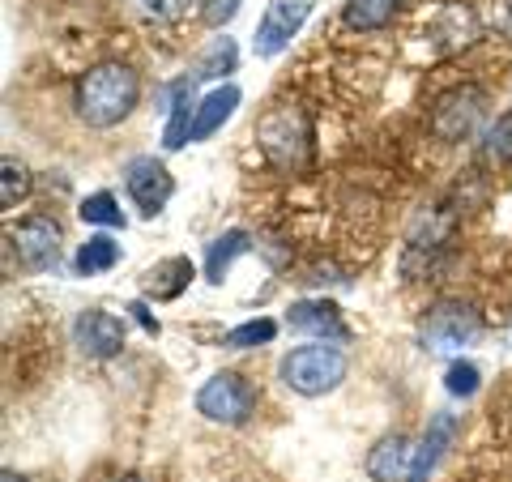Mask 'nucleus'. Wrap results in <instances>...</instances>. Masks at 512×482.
<instances>
[{
    "label": "nucleus",
    "mask_w": 512,
    "mask_h": 482,
    "mask_svg": "<svg viewBox=\"0 0 512 482\" xmlns=\"http://www.w3.org/2000/svg\"><path fill=\"white\" fill-rule=\"evenodd\" d=\"M453 436H457V419L453 414H431V423H427V431H423V440H419V448H414V470H410V482H427L431 478V470L440 465V457H444V448L453 444Z\"/></svg>",
    "instance_id": "nucleus-13"
},
{
    "label": "nucleus",
    "mask_w": 512,
    "mask_h": 482,
    "mask_svg": "<svg viewBox=\"0 0 512 482\" xmlns=\"http://www.w3.org/2000/svg\"><path fill=\"white\" fill-rule=\"evenodd\" d=\"M274 337H278V320L256 316V320H244V325H235V329L227 333V346H231V350H248V346L274 342Z\"/></svg>",
    "instance_id": "nucleus-23"
},
{
    "label": "nucleus",
    "mask_w": 512,
    "mask_h": 482,
    "mask_svg": "<svg viewBox=\"0 0 512 482\" xmlns=\"http://www.w3.org/2000/svg\"><path fill=\"white\" fill-rule=\"evenodd\" d=\"M141 99V77L120 60H107L77 82V116L90 128H116L133 116Z\"/></svg>",
    "instance_id": "nucleus-1"
},
{
    "label": "nucleus",
    "mask_w": 512,
    "mask_h": 482,
    "mask_svg": "<svg viewBox=\"0 0 512 482\" xmlns=\"http://www.w3.org/2000/svg\"><path fill=\"white\" fill-rule=\"evenodd\" d=\"M397 9H402V0H346L342 18L350 30H384L397 18Z\"/></svg>",
    "instance_id": "nucleus-19"
},
{
    "label": "nucleus",
    "mask_w": 512,
    "mask_h": 482,
    "mask_svg": "<svg viewBox=\"0 0 512 482\" xmlns=\"http://www.w3.org/2000/svg\"><path fill=\"white\" fill-rule=\"evenodd\" d=\"M197 5H201V22L205 26H227L244 0H197Z\"/></svg>",
    "instance_id": "nucleus-28"
},
{
    "label": "nucleus",
    "mask_w": 512,
    "mask_h": 482,
    "mask_svg": "<svg viewBox=\"0 0 512 482\" xmlns=\"http://www.w3.org/2000/svg\"><path fill=\"white\" fill-rule=\"evenodd\" d=\"M478 35V18L470 5H444L436 26H431V39H436V52H457V47L474 43Z\"/></svg>",
    "instance_id": "nucleus-14"
},
{
    "label": "nucleus",
    "mask_w": 512,
    "mask_h": 482,
    "mask_svg": "<svg viewBox=\"0 0 512 482\" xmlns=\"http://www.w3.org/2000/svg\"><path fill=\"white\" fill-rule=\"evenodd\" d=\"M26 192H30V171L18 163V158H5V163H0V205L13 210Z\"/></svg>",
    "instance_id": "nucleus-24"
},
{
    "label": "nucleus",
    "mask_w": 512,
    "mask_h": 482,
    "mask_svg": "<svg viewBox=\"0 0 512 482\" xmlns=\"http://www.w3.org/2000/svg\"><path fill=\"white\" fill-rule=\"evenodd\" d=\"M478 384H483V372H478L474 363H466V359H457L453 367H448V376H444V389L453 397H474Z\"/></svg>",
    "instance_id": "nucleus-25"
},
{
    "label": "nucleus",
    "mask_w": 512,
    "mask_h": 482,
    "mask_svg": "<svg viewBox=\"0 0 512 482\" xmlns=\"http://www.w3.org/2000/svg\"><path fill=\"white\" fill-rule=\"evenodd\" d=\"M197 410L205 414L210 423H222V427H239L252 419L256 410V389L239 376V372H218L201 384L197 393Z\"/></svg>",
    "instance_id": "nucleus-5"
},
{
    "label": "nucleus",
    "mask_w": 512,
    "mask_h": 482,
    "mask_svg": "<svg viewBox=\"0 0 512 482\" xmlns=\"http://www.w3.org/2000/svg\"><path fill=\"white\" fill-rule=\"evenodd\" d=\"M9 244L18 252V261L35 273L52 269L60 261V227L52 218H26L18 231H9Z\"/></svg>",
    "instance_id": "nucleus-10"
},
{
    "label": "nucleus",
    "mask_w": 512,
    "mask_h": 482,
    "mask_svg": "<svg viewBox=\"0 0 512 482\" xmlns=\"http://www.w3.org/2000/svg\"><path fill=\"white\" fill-rule=\"evenodd\" d=\"M286 325H291L295 333L320 337V342H346V337H350L338 303H329V299H299V303H291Z\"/></svg>",
    "instance_id": "nucleus-11"
},
{
    "label": "nucleus",
    "mask_w": 512,
    "mask_h": 482,
    "mask_svg": "<svg viewBox=\"0 0 512 482\" xmlns=\"http://www.w3.org/2000/svg\"><path fill=\"white\" fill-rule=\"evenodd\" d=\"M171 94H175V103H171V120H167V137H163V146H167V150H184L188 141H192V124H197L192 82H180Z\"/></svg>",
    "instance_id": "nucleus-17"
},
{
    "label": "nucleus",
    "mask_w": 512,
    "mask_h": 482,
    "mask_svg": "<svg viewBox=\"0 0 512 482\" xmlns=\"http://www.w3.org/2000/svg\"><path fill=\"white\" fill-rule=\"evenodd\" d=\"M73 346L86 359H111L124 350V325L103 308H86L73 320Z\"/></svg>",
    "instance_id": "nucleus-9"
},
{
    "label": "nucleus",
    "mask_w": 512,
    "mask_h": 482,
    "mask_svg": "<svg viewBox=\"0 0 512 482\" xmlns=\"http://www.w3.org/2000/svg\"><path fill=\"white\" fill-rule=\"evenodd\" d=\"M0 482H26L22 474H13V470H5V474H0Z\"/></svg>",
    "instance_id": "nucleus-31"
},
{
    "label": "nucleus",
    "mask_w": 512,
    "mask_h": 482,
    "mask_svg": "<svg viewBox=\"0 0 512 482\" xmlns=\"http://www.w3.org/2000/svg\"><path fill=\"white\" fill-rule=\"evenodd\" d=\"M414 470V448L406 436H384L367 453V478L372 482H410Z\"/></svg>",
    "instance_id": "nucleus-12"
},
{
    "label": "nucleus",
    "mask_w": 512,
    "mask_h": 482,
    "mask_svg": "<svg viewBox=\"0 0 512 482\" xmlns=\"http://www.w3.org/2000/svg\"><path fill=\"white\" fill-rule=\"evenodd\" d=\"M483 107H487V94L478 86H457L436 99V111H431V133L440 141H466L478 120H483Z\"/></svg>",
    "instance_id": "nucleus-6"
},
{
    "label": "nucleus",
    "mask_w": 512,
    "mask_h": 482,
    "mask_svg": "<svg viewBox=\"0 0 512 482\" xmlns=\"http://www.w3.org/2000/svg\"><path fill=\"white\" fill-rule=\"evenodd\" d=\"M128 312H133V316H137V325H141V329H146L150 337H158V320L150 316V308H146V303H133V308H128Z\"/></svg>",
    "instance_id": "nucleus-30"
},
{
    "label": "nucleus",
    "mask_w": 512,
    "mask_h": 482,
    "mask_svg": "<svg viewBox=\"0 0 512 482\" xmlns=\"http://www.w3.org/2000/svg\"><path fill=\"white\" fill-rule=\"evenodd\" d=\"M495 30H500L504 39H512V0H495Z\"/></svg>",
    "instance_id": "nucleus-29"
},
{
    "label": "nucleus",
    "mask_w": 512,
    "mask_h": 482,
    "mask_svg": "<svg viewBox=\"0 0 512 482\" xmlns=\"http://www.w3.org/2000/svg\"><path fill=\"white\" fill-rule=\"evenodd\" d=\"M137 5L154 22H180L184 13H188V0H137Z\"/></svg>",
    "instance_id": "nucleus-27"
},
{
    "label": "nucleus",
    "mask_w": 512,
    "mask_h": 482,
    "mask_svg": "<svg viewBox=\"0 0 512 482\" xmlns=\"http://www.w3.org/2000/svg\"><path fill=\"white\" fill-rule=\"evenodd\" d=\"M192 278H197V269H192L188 256H167V261L146 269L141 282H146V295H154V299H180Z\"/></svg>",
    "instance_id": "nucleus-16"
},
{
    "label": "nucleus",
    "mask_w": 512,
    "mask_h": 482,
    "mask_svg": "<svg viewBox=\"0 0 512 482\" xmlns=\"http://www.w3.org/2000/svg\"><path fill=\"white\" fill-rule=\"evenodd\" d=\"M111 482H146V478H137V474H120V478H111Z\"/></svg>",
    "instance_id": "nucleus-32"
},
{
    "label": "nucleus",
    "mask_w": 512,
    "mask_h": 482,
    "mask_svg": "<svg viewBox=\"0 0 512 482\" xmlns=\"http://www.w3.org/2000/svg\"><path fill=\"white\" fill-rule=\"evenodd\" d=\"M120 261V244L111 235H94L82 244V252H77V273L82 278H94V273H107L111 265Z\"/></svg>",
    "instance_id": "nucleus-20"
},
{
    "label": "nucleus",
    "mask_w": 512,
    "mask_h": 482,
    "mask_svg": "<svg viewBox=\"0 0 512 482\" xmlns=\"http://www.w3.org/2000/svg\"><path fill=\"white\" fill-rule=\"evenodd\" d=\"M256 141H261V154L278 171H299L312 158V120H308V111L291 107V103L265 111L261 124H256Z\"/></svg>",
    "instance_id": "nucleus-2"
},
{
    "label": "nucleus",
    "mask_w": 512,
    "mask_h": 482,
    "mask_svg": "<svg viewBox=\"0 0 512 482\" xmlns=\"http://www.w3.org/2000/svg\"><path fill=\"white\" fill-rule=\"evenodd\" d=\"M487 158H495V163H512V111H504V116L491 124V133H487Z\"/></svg>",
    "instance_id": "nucleus-26"
},
{
    "label": "nucleus",
    "mask_w": 512,
    "mask_h": 482,
    "mask_svg": "<svg viewBox=\"0 0 512 482\" xmlns=\"http://www.w3.org/2000/svg\"><path fill=\"white\" fill-rule=\"evenodd\" d=\"M124 188H128V197L137 201V210L146 218H154V214H163V205L171 201L175 180H171V171L158 163V158L141 154V158H133V163L124 167Z\"/></svg>",
    "instance_id": "nucleus-8"
},
{
    "label": "nucleus",
    "mask_w": 512,
    "mask_h": 482,
    "mask_svg": "<svg viewBox=\"0 0 512 482\" xmlns=\"http://www.w3.org/2000/svg\"><path fill=\"white\" fill-rule=\"evenodd\" d=\"M278 372L286 389H295L299 397H320V393H333L346 380V355L338 346L312 342V346L291 350Z\"/></svg>",
    "instance_id": "nucleus-3"
},
{
    "label": "nucleus",
    "mask_w": 512,
    "mask_h": 482,
    "mask_svg": "<svg viewBox=\"0 0 512 482\" xmlns=\"http://www.w3.org/2000/svg\"><path fill=\"white\" fill-rule=\"evenodd\" d=\"M252 248V235L248 231H227V235H218L214 244H210V256H205V278H210L214 286L227 278V269L235 265V256H244Z\"/></svg>",
    "instance_id": "nucleus-18"
},
{
    "label": "nucleus",
    "mask_w": 512,
    "mask_h": 482,
    "mask_svg": "<svg viewBox=\"0 0 512 482\" xmlns=\"http://www.w3.org/2000/svg\"><path fill=\"white\" fill-rule=\"evenodd\" d=\"M77 214H82V222H90V227H124V210L111 192H90V197L77 205Z\"/></svg>",
    "instance_id": "nucleus-22"
},
{
    "label": "nucleus",
    "mask_w": 512,
    "mask_h": 482,
    "mask_svg": "<svg viewBox=\"0 0 512 482\" xmlns=\"http://www.w3.org/2000/svg\"><path fill=\"white\" fill-rule=\"evenodd\" d=\"M239 86H218L210 90L205 99L197 103V124H192V141H205V137H214L222 124H227L235 116V107H239Z\"/></svg>",
    "instance_id": "nucleus-15"
},
{
    "label": "nucleus",
    "mask_w": 512,
    "mask_h": 482,
    "mask_svg": "<svg viewBox=\"0 0 512 482\" xmlns=\"http://www.w3.org/2000/svg\"><path fill=\"white\" fill-rule=\"evenodd\" d=\"M312 18V0H269L265 5V18L256 26V39H252V52L256 56H278L291 47V39L303 30V22Z\"/></svg>",
    "instance_id": "nucleus-7"
},
{
    "label": "nucleus",
    "mask_w": 512,
    "mask_h": 482,
    "mask_svg": "<svg viewBox=\"0 0 512 482\" xmlns=\"http://www.w3.org/2000/svg\"><path fill=\"white\" fill-rule=\"evenodd\" d=\"M478 337H483V316H478L470 303H461V299H444L419 320V342L427 350H436V355L474 346Z\"/></svg>",
    "instance_id": "nucleus-4"
},
{
    "label": "nucleus",
    "mask_w": 512,
    "mask_h": 482,
    "mask_svg": "<svg viewBox=\"0 0 512 482\" xmlns=\"http://www.w3.org/2000/svg\"><path fill=\"white\" fill-rule=\"evenodd\" d=\"M235 60H239L235 39H218L210 52L192 64V82H214V77H222V73H235Z\"/></svg>",
    "instance_id": "nucleus-21"
}]
</instances>
